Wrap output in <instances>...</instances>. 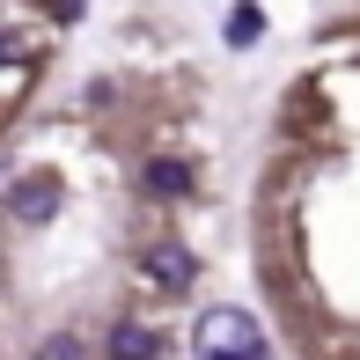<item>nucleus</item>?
Instances as JSON below:
<instances>
[{"label": "nucleus", "instance_id": "obj_9", "mask_svg": "<svg viewBox=\"0 0 360 360\" xmlns=\"http://www.w3.org/2000/svg\"><path fill=\"white\" fill-rule=\"evenodd\" d=\"M52 15H59V22H74V15H81V0H52Z\"/></svg>", "mask_w": 360, "mask_h": 360}, {"label": "nucleus", "instance_id": "obj_1", "mask_svg": "<svg viewBox=\"0 0 360 360\" xmlns=\"http://www.w3.org/2000/svg\"><path fill=\"white\" fill-rule=\"evenodd\" d=\"M8 214L22 221V228L52 221V214H59V176H52V169H30V176H15V184H8Z\"/></svg>", "mask_w": 360, "mask_h": 360}, {"label": "nucleus", "instance_id": "obj_4", "mask_svg": "<svg viewBox=\"0 0 360 360\" xmlns=\"http://www.w3.org/2000/svg\"><path fill=\"white\" fill-rule=\"evenodd\" d=\"M103 353L110 360H162V331H147V323H118Z\"/></svg>", "mask_w": 360, "mask_h": 360}, {"label": "nucleus", "instance_id": "obj_5", "mask_svg": "<svg viewBox=\"0 0 360 360\" xmlns=\"http://www.w3.org/2000/svg\"><path fill=\"white\" fill-rule=\"evenodd\" d=\"M147 191H155V199H184L191 191V162H169V155L147 162Z\"/></svg>", "mask_w": 360, "mask_h": 360}, {"label": "nucleus", "instance_id": "obj_8", "mask_svg": "<svg viewBox=\"0 0 360 360\" xmlns=\"http://www.w3.org/2000/svg\"><path fill=\"white\" fill-rule=\"evenodd\" d=\"M199 360H265V346H243V353H199Z\"/></svg>", "mask_w": 360, "mask_h": 360}, {"label": "nucleus", "instance_id": "obj_7", "mask_svg": "<svg viewBox=\"0 0 360 360\" xmlns=\"http://www.w3.org/2000/svg\"><path fill=\"white\" fill-rule=\"evenodd\" d=\"M37 353H44V360H81V346H74V338H44Z\"/></svg>", "mask_w": 360, "mask_h": 360}, {"label": "nucleus", "instance_id": "obj_3", "mask_svg": "<svg viewBox=\"0 0 360 360\" xmlns=\"http://www.w3.org/2000/svg\"><path fill=\"white\" fill-rule=\"evenodd\" d=\"M140 265H147V280H155V287H191V272H199V257H191L184 243H155V250H147Z\"/></svg>", "mask_w": 360, "mask_h": 360}, {"label": "nucleus", "instance_id": "obj_2", "mask_svg": "<svg viewBox=\"0 0 360 360\" xmlns=\"http://www.w3.org/2000/svg\"><path fill=\"white\" fill-rule=\"evenodd\" d=\"M243 346H257V323L243 309H206L199 316V353H243Z\"/></svg>", "mask_w": 360, "mask_h": 360}, {"label": "nucleus", "instance_id": "obj_6", "mask_svg": "<svg viewBox=\"0 0 360 360\" xmlns=\"http://www.w3.org/2000/svg\"><path fill=\"white\" fill-rule=\"evenodd\" d=\"M265 37V15L250 8V0H236V8H228V44H257Z\"/></svg>", "mask_w": 360, "mask_h": 360}]
</instances>
